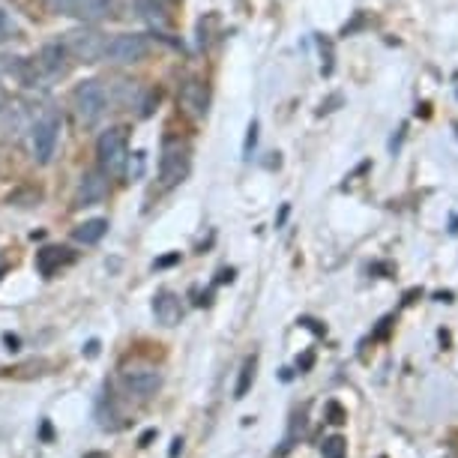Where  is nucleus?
I'll use <instances>...</instances> for the list:
<instances>
[{
  "mask_svg": "<svg viewBox=\"0 0 458 458\" xmlns=\"http://www.w3.org/2000/svg\"><path fill=\"white\" fill-rule=\"evenodd\" d=\"M108 195V174L102 168L84 171L75 189V207H93Z\"/></svg>",
  "mask_w": 458,
  "mask_h": 458,
  "instance_id": "1a4fd4ad",
  "label": "nucleus"
},
{
  "mask_svg": "<svg viewBox=\"0 0 458 458\" xmlns=\"http://www.w3.org/2000/svg\"><path fill=\"white\" fill-rule=\"evenodd\" d=\"M147 51H150V42L141 33H117V37L108 39L106 46V57L108 64L114 66H129V64H138V60L147 57Z\"/></svg>",
  "mask_w": 458,
  "mask_h": 458,
  "instance_id": "423d86ee",
  "label": "nucleus"
},
{
  "mask_svg": "<svg viewBox=\"0 0 458 458\" xmlns=\"http://www.w3.org/2000/svg\"><path fill=\"white\" fill-rule=\"evenodd\" d=\"M106 231H108L106 219H88V222H81L79 228L72 231V240H75V243H81V246H97L99 240L106 237Z\"/></svg>",
  "mask_w": 458,
  "mask_h": 458,
  "instance_id": "dca6fc26",
  "label": "nucleus"
},
{
  "mask_svg": "<svg viewBox=\"0 0 458 458\" xmlns=\"http://www.w3.org/2000/svg\"><path fill=\"white\" fill-rule=\"evenodd\" d=\"M15 33H19V24H15L10 15L0 10V46H4V42H10Z\"/></svg>",
  "mask_w": 458,
  "mask_h": 458,
  "instance_id": "aec40b11",
  "label": "nucleus"
},
{
  "mask_svg": "<svg viewBox=\"0 0 458 458\" xmlns=\"http://www.w3.org/2000/svg\"><path fill=\"white\" fill-rule=\"evenodd\" d=\"M84 458H108V455H106V453H88Z\"/></svg>",
  "mask_w": 458,
  "mask_h": 458,
  "instance_id": "2f4dec72",
  "label": "nucleus"
},
{
  "mask_svg": "<svg viewBox=\"0 0 458 458\" xmlns=\"http://www.w3.org/2000/svg\"><path fill=\"white\" fill-rule=\"evenodd\" d=\"M42 437L51 440V426H48V422H46V426H42Z\"/></svg>",
  "mask_w": 458,
  "mask_h": 458,
  "instance_id": "c756f323",
  "label": "nucleus"
},
{
  "mask_svg": "<svg viewBox=\"0 0 458 458\" xmlns=\"http://www.w3.org/2000/svg\"><path fill=\"white\" fill-rule=\"evenodd\" d=\"M72 261H75V252H69L64 246H46L42 252H37V270L46 276V279H51V276L60 273Z\"/></svg>",
  "mask_w": 458,
  "mask_h": 458,
  "instance_id": "f8f14e48",
  "label": "nucleus"
},
{
  "mask_svg": "<svg viewBox=\"0 0 458 458\" xmlns=\"http://www.w3.org/2000/svg\"><path fill=\"white\" fill-rule=\"evenodd\" d=\"M88 353H90V357H97V353H99V342H90L88 344Z\"/></svg>",
  "mask_w": 458,
  "mask_h": 458,
  "instance_id": "c85d7f7f",
  "label": "nucleus"
},
{
  "mask_svg": "<svg viewBox=\"0 0 458 458\" xmlns=\"http://www.w3.org/2000/svg\"><path fill=\"white\" fill-rule=\"evenodd\" d=\"M6 201L15 204V207H37L42 201V189H37V186H19V189H13Z\"/></svg>",
  "mask_w": 458,
  "mask_h": 458,
  "instance_id": "f3484780",
  "label": "nucleus"
},
{
  "mask_svg": "<svg viewBox=\"0 0 458 458\" xmlns=\"http://www.w3.org/2000/svg\"><path fill=\"white\" fill-rule=\"evenodd\" d=\"M108 90L102 81H81L79 88L72 90V108L75 114H79V120L84 126H97L102 114L108 111Z\"/></svg>",
  "mask_w": 458,
  "mask_h": 458,
  "instance_id": "f03ea898",
  "label": "nucleus"
},
{
  "mask_svg": "<svg viewBox=\"0 0 458 458\" xmlns=\"http://www.w3.org/2000/svg\"><path fill=\"white\" fill-rule=\"evenodd\" d=\"M180 453H183V437H174V440H171V458H177Z\"/></svg>",
  "mask_w": 458,
  "mask_h": 458,
  "instance_id": "393cba45",
  "label": "nucleus"
},
{
  "mask_svg": "<svg viewBox=\"0 0 458 458\" xmlns=\"http://www.w3.org/2000/svg\"><path fill=\"white\" fill-rule=\"evenodd\" d=\"M97 159L99 168L108 177H120L129 165V135L123 126H111L99 135L97 141Z\"/></svg>",
  "mask_w": 458,
  "mask_h": 458,
  "instance_id": "f257e3e1",
  "label": "nucleus"
},
{
  "mask_svg": "<svg viewBox=\"0 0 458 458\" xmlns=\"http://www.w3.org/2000/svg\"><path fill=\"white\" fill-rule=\"evenodd\" d=\"M189 144L180 141L177 135H168L162 141V159H159V183L162 189H171L177 183H183V177L189 174Z\"/></svg>",
  "mask_w": 458,
  "mask_h": 458,
  "instance_id": "7ed1b4c3",
  "label": "nucleus"
},
{
  "mask_svg": "<svg viewBox=\"0 0 458 458\" xmlns=\"http://www.w3.org/2000/svg\"><path fill=\"white\" fill-rule=\"evenodd\" d=\"M33 64H37V69L42 72V79L46 81L60 79V75H66V69H69V51H66L64 42H48Z\"/></svg>",
  "mask_w": 458,
  "mask_h": 458,
  "instance_id": "9d476101",
  "label": "nucleus"
},
{
  "mask_svg": "<svg viewBox=\"0 0 458 458\" xmlns=\"http://www.w3.org/2000/svg\"><path fill=\"white\" fill-rule=\"evenodd\" d=\"M60 138V117L57 111H42V114L30 123V153L39 165H48L55 159Z\"/></svg>",
  "mask_w": 458,
  "mask_h": 458,
  "instance_id": "20e7f679",
  "label": "nucleus"
},
{
  "mask_svg": "<svg viewBox=\"0 0 458 458\" xmlns=\"http://www.w3.org/2000/svg\"><path fill=\"white\" fill-rule=\"evenodd\" d=\"M4 106H6V90L0 88V111H4Z\"/></svg>",
  "mask_w": 458,
  "mask_h": 458,
  "instance_id": "7c9ffc66",
  "label": "nucleus"
},
{
  "mask_svg": "<svg viewBox=\"0 0 458 458\" xmlns=\"http://www.w3.org/2000/svg\"><path fill=\"white\" fill-rule=\"evenodd\" d=\"M153 315L162 327H177L180 318H183V306H180V297L171 291H159L153 297Z\"/></svg>",
  "mask_w": 458,
  "mask_h": 458,
  "instance_id": "ddd939ff",
  "label": "nucleus"
},
{
  "mask_svg": "<svg viewBox=\"0 0 458 458\" xmlns=\"http://www.w3.org/2000/svg\"><path fill=\"white\" fill-rule=\"evenodd\" d=\"M135 10L141 13V19L153 28H168V4L165 0H135Z\"/></svg>",
  "mask_w": 458,
  "mask_h": 458,
  "instance_id": "2eb2a0df",
  "label": "nucleus"
},
{
  "mask_svg": "<svg viewBox=\"0 0 458 458\" xmlns=\"http://www.w3.org/2000/svg\"><path fill=\"white\" fill-rule=\"evenodd\" d=\"M321 453H324V458H344V455H348V440H344V437L324 440Z\"/></svg>",
  "mask_w": 458,
  "mask_h": 458,
  "instance_id": "6ab92c4d",
  "label": "nucleus"
},
{
  "mask_svg": "<svg viewBox=\"0 0 458 458\" xmlns=\"http://www.w3.org/2000/svg\"><path fill=\"white\" fill-rule=\"evenodd\" d=\"M177 102H180V108H183L189 117L201 120V117H207V111H210V90H207L204 81L186 79L183 84H180Z\"/></svg>",
  "mask_w": 458,
  "mask_h": 458,
  "instance_id": "6e6552de",
  "label": "nucleus"
},
{
  "mask_svg": "<svg viewBox=\"0 0 458 458\" xmlns=\"http://www.w3.org/2000/svg\"><path fill=\"white\" fill-rule=\"evenodd\" d=\"M6 348H10V351H19V339H15V335H6Z\"/></svg>",
  "mask_w": 458,
  "mask_h": 458,
  "instance_id": "bb28decb",
  "label": "nucleus"
},
{
  "mask_svg": "<svg viewBox=\"0 0 458 458\" xmlns=\"http://www.w3.org/2000/svg\"><path fill=\"white\" fill-rule=\"evenodd\" d=\"M64 46L69 51V57L81 60V64H99V60L106 57L108 37L97 28H79V30L66 33Z\"/></svg>",
  "mask_w": 458,
  "mask_h": 458,
  "instance_id": "39448f33",
  "label": "nucleus"
},
{
  "mask_svg": "<svg viewBox=\"0 0 458 458\" xmlns=\"http://www.w3.org/2000/svg\"><path fill=\"white\" fill-rule=\"evenodd\" d=\"M255 141H258V123H255V120H252V123H249L246 147H243V153H246V157H252V150H255Z\"/></svg>",
  "mask_w": 458,
  "mask_h": 458,
  "instance_id": "4be33fe9",
  "label": "nucleus"
},
{
  "mask_svg": "<svg viewBox=\"0 0 458 458\" xmlns=\"http://www.w3.org/2000/svg\"><path fill=\"white\" fill-rule=\"evenodd\" d=\"M177 261H180V252H174V255H165V258H159V261H157V270H162V267L177 264Z\"/></svg>",
  "mask_w": 458,
  "mask_h": 458,
  "instance_id": "b1692460",
  "label": "nucleus"
},
{
  "mask_svg": "<svg viewBox=\"0 0 458 458\" xmlns=\"http://www.w3.org/2000/svg\"><path fill=\"white\" fill-rule=\"evenodd\" d=\"M123 386L135 395H153L162 386V375L157 369H129L123 371Z\"/></svg>",
  "mask_w": 458,
  "mask_h": 458,
  "instance_id": "9b49d317",
  "label": "nucleus"
},
{
  "mask_svg": "<svg viewBox=\"0 0 458 458\" xmlns=\"http://www.w3.org/2000/svg\"><path fill=\"white\" fill-rule=\"evenodd\" d=\"M455 132H458V123H455Z\"/></svg>",
  "mask_w": 458,
  "mask_h": 458,
  "instance_id": "72a5a7b5",
  "label": "nucleus"
},
{
  "mask_svg": "<svg viewBox=\"0 0 458 458\" xmlns=\"http://www.w3.org/2000/svg\"><path fill=\"white\" fill-rule=\"evenodd\" d=\"M153 437H157V428L144 431V435H141V440H138V444H141V446H147V444H150V440H153Z\"/></svg>",
  "mask_w": 458,
  "mask_h": 458,
  "instance_id": "a878e982",
  "label": "nucleus"
},
{
  "mask_svg": "<svg viewBox=\"0 0 458 458\" xmlns=\"http://www.w3.org/2000/svg\"><path fill=\"white\" fill-rule=\"evenodd\" d=\"M327 417H330V422H335V426H342V422L348 420V413H344V408L339 402H330L327 404Z\"/></svg>",
  "mask_w": 458,
  "mask_h": 458,
  "instance_id": "412c9836",
  "label": "nucleus"
},
{
  "mask_svg": "<svg viewBox=\"0 0 458 458\" xmlns=\"http://www.w3.org/2000/svg\"><path fill=\"white\" fill-rule=\"evenodd\" d=\"M48 6L60 15H72L81 21H99L111 10V0H48Z\"/></svg>",
  "mask_w": 458,
  "mask_h": 458,
  "instance_id": "0eeeda50",
  "label": "nucleus"
},
{
  "mask_svg": "<svg viewBox=\"0 0 458 458\" xmlns=\"http://www.w3.org/2000/svg\"><path fill=\"white\" fill-rule=\"evenodd\" d=\"M255 366H258L255 357H249L243 362V369H240V377H237V386H234V399H243V395L249 393V386H252V380H255Z\"/></svg>",
  "mask_w": 458,
  "mask_h": 458,
  "instance_id": "a211bd4d",
  "label": "nucleus"
},
{
  "mask_svg": "<svg viewBox=\"0 0 458 458\" xmlns=\"http://www.w3.org/2000/svg\"><path fill=\"white\" fill-rule=\"evenodd\" d=\"M165 4H177V0H165Z\"/></svg>",
  "mask_w": 458,
  "mask_h": 458,
  "instance_id": "473e14b6",
  "label": "nucleus"
},
{
  "mask_svg": "<svg viewBox=\"0 0 458 458\" xmlns=\"http://www.w3.org/2000/svg\"><path fill=\"white\" fill-rule=\"evenodd\" d=\"M30 123L33 120L28 117V108L19 106V102H13V106L6 102L4 111H0V129H4V135H10V138L21 135L24 129L30 132Z\"/></svg>",
  "mask_w": 458,
  "mask_h": 458,
  "instance_id": "4468645a",
  "label": "nucleus"
},
{
  "mask_svg": "<svg viewBox=\"0 0 458 458\" xmlns=\"http://www.w3.org/2000/svg\"><path fill=\"white\" fill-rule=\"evenodd\" d=\"M231 279H234V270H222L219 273V282H231Z\"/></svg>",
  "mask_w": 458,
  "mask_h": 458,
  "instance_id": "cd10ccee",
  "label": "nucleus"
},
{
  "mask_svg": "<svg viewBox=\"0 0 458 458\" xmlns=\"http://www.w3.org/2000/svg\"><path fill=\"white\" fill-rule=\"evenodd\" d=\"M300 324H302V327H309V330H312V333H318V335H324V333H327L321 324H318V321H312V318H302Z\"/></svg>",
  "mask_w": 458,
  "mask_h": 458,
  "instance_id": "5701e85b",
  "label": "nucleus"
}]
</instances>
